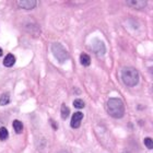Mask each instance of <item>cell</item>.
I'll list each match as a JSON object with an SVG mask.
<instances>
[{"mask_svg":"<svg viewBox=\"0 0 153 153\" xmlns=\"http://www.w3.org/2000/svg\"><path fill=\"white\" fill-rule=\"evenodd\" d=\"M1 55H2V49L0 48V56H1Z\"/></svg>","mask_w":153,"mask_h":153,"instance_id":"2e32d148","label":"cell"},{"mask_svg":"<svg viewBox=\"0 0 153 153\" xmlns=\"http://www.w3.org/2000/svg\"><path fill=\"white\" fill-rule=\"evenodd\" d=\"M83 119V114L81 112H76L72 115V117H71V127L72 128H79L80 125H81V121Z\"/></svg>","mask_w":153,"mask_h":153,"instance_id":"52a82bcc","label":"cell"},{"mask_svg":"<svg viewBox=\"0 0 153 153\" xmlns=\"http://www.w3.org/2000/svg\"><path fill=\"white\" fill-rule=\"evenodd\" d=\"M107 113L113 118H121L125 115V105L118 97H112L107 101Z\"/></svg>","mask_w":153,"mask_h":153,"instance_id":"6da1fadb","label":"cell"},{"mask_svg":"<svg viewBox=\"0 0 153 153\" xmlns=\"http://www.w3.org/2000/svg\"><path fill=\"white\" fill-rule=\"evenodd\" d=\"M92 49H93V51L97 55V56H103V55L105 54V51H106L105 44H104L101 39H95V41L93 42Z\"/></svg>","mask_w":153,"mask_h":153,"instance_id":"277c9868","label":"cell"},{"mask_svg":"<svg viewBox=\"0 0 153 153\" xmlns=\"http://www.w3.org/2000/svg\"><path fill=\"white\" fill-rule=\"evenodd\" d=\"M14 64H16V57L12 54H8L3 59V66L6 67H12Z\"/></svg>","mask_w":153,"mask_h":153,"instance_id":"ba28073f","label":"cell"},{"mask_svg":"<svg viewBox=\"0 0 153 153\" xmlns=\"http://www.w3.org/2000/svg\"><path fill=\"white\" fill-rule=\"evenodd\" d=\"M62 153H65V152H62Z\"/></svg>","mask_w":153,"mask_h":153,"instance_id":"e0dca14e","label":"cell"},{"mask_svg":"<svg viewBox=\"0 0 153 153\" xmlns=\"http://www.w3.org/2000/svg\"><path fill=\"white\" fill-rule=\"evenodd\" d=\"M69 115H70V109H69V107H68L66 104H62V106H61V118H62V119H67Z\"/></svg>","mask_w":153,"mask_h":153,"instance_id":"8fae6325","label":"cell"},{"mask_svg":"<svg viewBox=\"0 0 153 153\" xmlns=\"http://www.w3.org/2000/svg\"><path fill=\"white\" fill-rule=\"evenodd\" d=\"M144 144H146V147L148 148V149H153V140L151 139V138H146L143 140Z\"/></svg>","mask_w":153,"mask_h":153,"instance_id":"9a60e30c","label":"cell"},{"mask_svg":"<svg viewBox=\"0 0 153 153\" xmlns=\"http://www.w3.org/2000/svg\"><path fill=\"white\" fill-rule=\"evenodd\" d=\"M37 4V1L36 0H19L18 1V6L22 9L25 10H32L34 9Z\"/></svg>","mask_w":153,"mask_h":153,"instance_id":"5b68a950","label":"cell"},{"mask_svg":"<svg viewBox=\"0 0 153 153\" xmlns=\"http://www.w3.org/2000/svg\"><path fill=\"white\" fill-rule=\"evenodd\" d=\"M121 80L127 86H136L139 82V72L132 67H126L121 70Z\"/></svg>","mask_w":153,"mask_h":153,"instance_id":"7a4b0ae2","label":"cell"},{"mask_svg":"<svg viewBox=\"0 0 153 153\" xmlns=\"http://www.w3.org/2000/svg\"><path fill=\"white\" fill-rule=\"evenodd\" d=\"M51 51L60 64H64L65 61L69 59V53L60 43H54L51 45Z\"/></svg>","mask_w":153,"mask_h":153,"instance_id":"3957f363","label":"cell"},{"mask_svg":"<svg viewBox=\"0 0 153 153\" xmlns=\"http://www.w3.org/2000/svg\"><path fill=\"white\" fill-rule=\"evenodd\" d=\"M13 129L16 131V134H21L23 130V124L20 120H14L13 121Z\"/></svg>","mask_w":153,"mask_h":153,"instance_id":"30bf717a","label":"cell"},{"mask_svg":"<svg viewBox=\"0 0 153 153\" xmlns=\"http://www.w3.org/2000/svg\"><path fill=\"white\" fill-rule=\"evenodd\" d=\"M8 130H7V128L4 127H1L0 128V140L1 141H4L6 139H8Z\"/></svg>","mask_w":153,"mask_h":153,"instance_id":"4fadbf2b","label":"cell"},{"mask_svg":"<svg viewBox=\"0 0 153 153\" xmlns=\"http://www.w3.org/2000/svg\"><path fill=\"white\" fill-rule=\"evenodd\" d=\"M126 4L129 7H132L134 9L142 10L144 9V7L147 6V1H144V0H128V1H126Z\"/></svg>","mask_w":153,"mask_h":153,"instance_id":"8992f818","label":"cell"},{"mask_svg":"<svg viewBox=\"0 0 153 153\" xmlns=\"http://www.w3.org/2000/svg\"><path fill=\"white\" fill-rule=\"evenodd\" d=\"M80 62H81L82 66L88 67V66H90V64H91V58H90V56L88 54L82 53L81 56H80Z\"/></svg>","mask_w":153,"mask_h":153,"instance_id":"9c48e42d","label":"cell"},{"mask_svg":"<svg viewBox=\"0 0 153 153\" xmlns=\"http://www.w3.org/2000/svg\"><path fill=\"white\" fill-rule=\"evenodd\" d=\"M10 103V95L9 93H4L2 95L0 96V105L3 106V105H7V104H9Z\"/></svg>","mask_w":153,"mask_h":153,"instance_id":"7c38bea8","label":"cell"},{"mask_svg":"<svg viewBox=\"0 0 153 153\" xmlns=\"http://www.w3.org/2000/svg\"><path fill=\"white\" fill-rule=\"evenodd\" d=\"M74 106L76 107V108L81 109V108H83V107H84V102H83L81 99H76V100H74Z\"/></svg>","mask_w":153,"mask_h":153,"instance_id":"5bb4252c","label":"cell"}]
</instances>
